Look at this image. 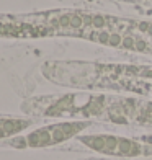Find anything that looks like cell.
Segmentation results:
<instances>
[{
    "mask_svg": "<svg viewBox=\"0 0 152 160\" xmlns=\"http://www.w3.org/2000/svg\"><path fill=\"white\" fill-rule=\"evenodd\" d=\"M87 128V122H61V124H51L33 131V132L15 137L7 142L13 149H43L49 145H56L77 136L80 131Z\"/></svg>",
    "mask_w": 152,
    "mask_h": 160,
    "instance_id": "obj_1",
    "label": "cell"
},
{
    "mask_svg": "<svg viewBox=\"0 0 152 160\" xmlns=\"http://www.w3.org/2000/svg\"><path fill=\"white\" fill-rule=\"evenodd\" d=\"M33 124L31 119L26 118H10V116H0V139H8L20 134L21 131L28 129Z\"/></svg>",
    "mask_w": 152,
    "mask_h": 160,
    "instance_id": "obj_2",
    "label": "cell"
},
{
    "mask_svg": "<svg viewBox=\"0 0 152 160\" xmlns=\"http://www.w3.org/2000/svg\"><path fill=\"white\" fill-rule=\"evenodd\" d=\"M141 147L137 144L131 142L129 139H118V149H116V154L119 155H136L139 154Z\"/></svg>",
    "mask_w": 152,
    "mask_h": 160,
    "instance_id": "obj_3",
    "label": "cell"
},
{
    "mask_svg": "<svg viewBox=\"0 0 152 160\" xmlns=\"http://www.w3.org/2000/svg\"><path fill=\"white\" fill-rule=\"evenodd\" d=\"M121 36L119 34H116V33H114V34H110V41H108V44H111V46H119L121 44Z\"/></svg>",
    "mask_w": 152,
    "mask_h": 160,
    "instance_id": "obj_4",
    "label": "cell"
},
{
    "mask_svg": "<svg viewBox=\"0 0 152 160\" xmlns=\"http://www.w3.org/2000/svg\"><path fill=\"white\" fill-rule=\"evenodd\" d=\"M121 44L124 46V48H128V49H134V48H136V41H134L133 38H124Z\"/></svg>",
    "mask_w": 152,
    "mask_h": 160,
    "instance_id": "obj_5",
    "label": "cell"
}]
</instances>
